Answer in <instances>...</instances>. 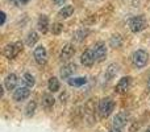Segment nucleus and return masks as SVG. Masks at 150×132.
Segmentation results:
<instances>
[{
	"mask_svg": "<svg viewBox=\"0 0 150 132\" xmlns=\"http://www.w3.org/2000/svg\"><path fill=\"white\" fill-rule=\"evenodd\" d=\"M115 108V102L111 96H105L103 98L100 102H99V106H98V114L101 119H107L109 115L113 112Z\"/></svg>",
	"mask_w": 150,
	"mask_h": 132,
	"instance_id": "nucleus-1",
	"label": "nucleus"
},
{
	"mask_svg": "<svg viewBox=\"0 0 150 132\" xmlns=\"http://www.w3.org/2000/svg\"><path fill=\"white\" fill-rule=\"evenodd\" d=\"M24 49V45L21 41H16V42H12V44H7L3 49V56L8 60H13L16 58Z\"/></svg>",
	"mask_w": 150,
	"mask_h": 132,
	"instance_id": "nucleus-2",
	"label": "nucleus"
},
{
	"mask_svg": "<svg viewBox=\"0 0 150 132\" xmlns=\"http://www.w3.org/2000/svg\"><path fill=\"white\" fill-rule=\"evenodd\" d=\"M149 62V53L144 49H138L136 50L134 53L132 54V64L134 67L137 69H142L148 65Z\"/></svg>",
	"mask_w": 150,
	"mask_h": 132,
	"instance_id": "nucleus-3",
	"label": "nucleus"
},
{
	"mask_svg": "<svg viewBox=\"0 0 150 132\" xmlns=\"http://www.w3.org/2000/svg\"><path fill=\"white\" fill-rule=\"evenodd\" d=\"M128 26L133 33H140L146 28V19L144 16H133L128 21Z\"/></svg>",
	"mask_w": 150,
	"mask_h": 132,
	"instance_id": "nucleus-4",
	"label": "nucleus"
},
{
	"mask_svg": "<svg viewBox=\"0 0 150 132\" xmlns=\"http://www.w3.org/2000/svg\"><path fill=\"white\" fill-rule=\"evenodd\" d=\"M92 52H93V54H95L96 62H103L107 58V46L104 42H101V41L96 42L92 46Z\"/></svg>",
	"mask_w": 150,
	"mask_h": 132,
	"instance_id": "nucleus-5",
	"label": "nucleus"
},
{
	"mask_svg": "<svg viewBox=\"0 0 150 132\" xmlns=\"http://www.w3.org/2000/svg\"><path fill=\"white\" fill-rule=\"evenodd\" d=\"M33 57H34V61H36L38 65H45L47 62V52L45 49V46L40 45V46L34 48V52H33Z\"/></svg>",
	"mask_w": 150,
	"mask_h": 132,
	"instance_id": "nucleus-6",
	"label": "nucleus"
},
{
	"mask_svg": "<svg viewBox=\"0 0 150 132\" xmlns=\"http://www.w3.org/2000/svg\"><path fill=\"white\" fill-rule=\"evenodd\" d=\"M128 120H129V114H128L127 111H122V112H119V114H116V116L113 118V128H116V130H121L122 127H125L128 123Z\"/></svg>",
	"mask_w": 150,
	"mask_h": 132,
	"instance_id": "nucleus-7",
	"label": "nucleus"
},
{
	"mask_svg": "<svg viewBox=\"0 0 150 132\" xmlns=\"http://www.w3.org/2000/svg\"><path fill=\"white\" fill-rule=\"evenodd\" d=\"M130 86H132V77H122L121 79L117 82L116 87H115V90H116V93L119 94H127L128 90L130 88Z\"/></svg>",
	"mask_w": 150,
	"mask_h": 132,
	"instance_id": "nucleus-8",
	"label": "nucleus"
},
{
	"mask_svg": "<svg viewBox=\"0 0 150 132\" xmlns=\"http://www.w3.org/2000/svg\"><path fill=\"white\" fill-rule=\"evenodd\" d=\"M29 95H30L29 87H26V86H20V87H17L13 91V101L23 102V101H25V99H28Z\"/></svg>",
	"mask_w": 150,
	"mask_h": 132,
	"instance_id": "nucleus-9",
	"label": "nucleus"
},
{
	"mask_svg": "<svg viewBox=\"0 0 150 132\" xmlns=\"http://www.w3.org/2000/svg\"><path fill=\"white\" fill-rule=\"evenodd\" d=\"M95 62H96V58H95V54H93L92 49H87L82 53V56H80V64H82L83 66L90 67Z\"/></svg>",
	"mask_w": 150,
	"mask_h": 132,
	"instance_id": "nucleus-10",
	"label": "nucleus"
},
{
	"mask_svg": "<svg viewBox=\"0 0 150 132\" xmlns=\"http://www.w3.org/2000/svg\"><path fill=\"white\" fill-rule=\"evenodd\" d=\"M74 54H75V46H74V44L69 42V44H66L65 46L62 48L59 58H61V61H69L74 57Z\"/></svg>",
	"mask_w": 150,
	"mask_h": 132,
	"instance_id": "nucleus-11",
	"label": "nucleus"
},
{
	"mask_svg": "<svg viewBox=\"0 0 150 132\" xmlns=\"http://www.w3.org/2000/svg\"><path fill=\"white\" fill-rule=\"evenodd\" d=\"M17 82H18V78H17V75H16L15 73H11V74H8L7 77H5V79H4V87H5V90H8V91L16 90V88H17Z\"/></svg>",
	"mask_w": 150,
	"mask_h": 132,
	"instance_id": "nucleus-12",
	"label": "nucleus"
},
{
	"mask_svg": "<svg viewBox=\"0 0 150 132\" xmlns=\"http://www.w3.org/2000/svg\"><path fill=\"white\" fill-rule=\"evenodd\" d=\"M75 70H76V65L70 62V64H67V65L61 67L59 75H61V78H62V79H70L71 75L75 73Z\"/></svg>",
	"mask_w": 150,
	"mask_h": 132,
	"instance_id": "nucleus-13",
	"label": "nucleus"
},
{
	"mask_svg": "<svg viewBox=\"0 0 150 132\" xmlns=\"http://www.w3.org/2000/svg\"><path fill=\"white\" fill-rule=\"evenodd\" d=\"M49 26H50L49 17H47L46 15H40L38 20H37V28H38V31L41 32L42 34H45L49 31Z\"/></svg>",
	"mask_w": 150,
	"mask_h": 132,
	"instance_id": "nucleus-14",
	"label": "nucleus"
},
{
	"mask_svg": "<svg viewBox=\"0 0 150 132\" xmlns=\"http://www.w3.org/2000/svg\"><path fill=\"white\" fill-rule=\"evenodd\" d=\"M55 104V99L52 94H44L42 95V99H41V106L44 107L45 110H50L53 108Z\"/></svg>",
	"mask_w": 150,
	"mask_h": 132,
	"instance_id": "nucleus-15",
	"label": "nucleus"
},
{
	"mask_svg": "<svg viewBox=\"0 0 150 132\" xmlns=\"http://www.w3.org/2000/svg\"><path fill=\"white\" fill-rule=\"evenodd\" d=\"M88 34H90V29L88 28H80L73 34V40L75 42H82L87 39Z\"/></svg>",
	"mask_w": 150,
	"mask_h": 132,
	"instance_id": "nucleus-16",
	"label": "nucleus"
},
{
	"mask_svg": "<svg viewBox=\"0 0 150 132\" xmlns=\"http://www.w3.org/2000/svg\"><path fill=\"white\" fill-rule=\"evenodd\" d=\"M117 71H119V66H117L116 64H111V65H108V67L105 69L104 77H105L107 81H112L115 77H116Z\"/></svg>",
	"mask_w": 150,
	"mask_h": 132,
	"instance_id": "nucleus-17",
	"label": "nucleus"
},
{
	"mask_svg": "<svg viewBox=\"0 0 150 132\" xmlns=\"http://www.w3.org/2000/svg\"><path fill=\"white\" fill-rule=\"evenodd\" d=\"M74 13V7L73 5H63L59 11H58V17L59 19H69L73 16Z\"/></svg>",
	"mask_w": 150,
	"mask_h": 132,
	"instance_id": "nucleus-18",
	"label": "nucleus"
},
{
	"mask_svg": "<svg viewBox=\"0 0 150 132\" xmlns=\"http://www.w3.org/2000/svg\"><path fill=\"white\" fill-rule=\"evenodd\" d=\"M67 83L70 86H73V87H80V86H83V85L87 83V78H84V77L70 78V79H67Z\"/></svg>",
	"mask_w": 150,
	"mask_h": 132,
	"instance_id": "nucleus-19",
	"label": "nucleus"
},
{
	"mask_svg": "<svg viewBox=\"0 0 150 132\" xmlns=\"http://www.w3.org/2000/svg\"><path fill=\"white\" fill-rule=\"evenodd\" d=\"M109 45H111L112 48H115V49H117V48H121V45H122V37L120 36L119 33L112 34L111 40H109Z\"/></svg>",
	"mask_w": 150,
	"mask_h": 132,
	"instance_id": "nucleus-20",
	"label": "nucleus"
},
{
	"mask_svg": "<svg viewBox=\"0 0 150 132\" xmlns=\"http://www.w3.org/2000/svg\"><path fill=\"white\" fill-rule=\"evenodd\" d=\"M23 82H24V86H26V87H29V88H32L36 85V79H34V77L30 73H25V74L23 75Z\"/></svg>",
	"mask_w": 150,
	"mask_h": 132,
	"instance_id": "nucleus-21",
	"label": "nucleus"
},
{
	"mask_svg": "<svg viewBox=\"0 0 150 132\" xmlns=\"http://www.w3.org/2000/svg\"><path fill=\"white\" fill-rule=\"evenodd\" d=\"M47 87H49V90L52 91V93H57L61 87V83H59V81H58V78H55V77L50 78L49 82H47Z\"/></svg>",
	"mask_w": 150,
	"mask_h": 132,
	"instance_id": "nucleus-22",
	"label": "nucleus"
},
{
	"mask_svg": "<svg viewBox=\"0 0 150 132\" xmlns=\"http://www.w3.org/2000/svg\"><path fill=\"white\" fill-rule=\"evenodd\" d=\"M38 33L37 32H34V31H32V32H29L28 33V37H26V45L28 46H34L36 45V42L38 41Z\"/></svg>",
	"mask_w": 150,
	"mask_h": 132,
	"instance_id": "nucleus-23",
	"label": "nucleus"
},
{
	"mask_svg": "<svg viewBox=\"0 0 150 132\" xmlns=\"http://www.w3.org/2000/svg\"><path fill=\"white\" fill-rule=\"evenodd\" d=\"M36 108H37V102L36 101H30L25 107V115L28 118H32L36 112Z\"/></svg>",
	"mask_w": 150,
	"mask_h": 132,
	"instance_id": "nucleus-24",
	"label": "nucleus"
},
{
	"mask_svg": "<svg viewBox=\"0 0 150 132\" xmlns=\"http://www.w3.org/2000/svg\"><path fill=\"white\" fill-rule=\"evenodd\" d=\"M50 31H52L53 34H61V32L63 31V25L61 23H53Z\"/></svg>",
	"mask_w": 150,
	"mask_h": 132,
	"instance_id": "nucleus-25",
	"label": "nucleus"
},
{
	"mask_svg": "<svg viewBox=\"0 0 150 132\" xmlns=\"http://www.w3.org/2000/svg\"><path fill=\"white\" fill-rule=\"evenodd\" d=\"M5 19H7V15H5V12L3 11L1 12V25H4L5 24Z\"/></svg>",
	"mask_w": 150,
	"mask_h": 132,
	"instance_id": "nucleus-26",
	"label": "nucleus"
},
{
	"mask_svg": "<svg viewBox=\"0 0 150 132\" xmlns=\"http://www.w3.org/2000/svg\"><path fill=\"white\" fill-rule=\"evenodd\" d=\"M53 1H54V3H55V4H57V5H62V4H63V3H65V1H66V0H53Z\"/></svg>",
	"mask_w": 150,
	"mask_h": 132,
	"instance_id": "nucleus-27",
	"label": "nucleus"
},
{
	"mask_svg": "<svg viewBox=\"0 0 150 132\" xmlns=\"http://www.w3.org/2000/svg\"><path fill=\"white\" fill-rule=\"evenodd\" d=\"M20 1V5H24V4H26V3H29L30 0H18Z\"/></svg>",
	"mask_w": 150,
	"mask_h": 132,
	"instance_id": "nucleus-28",
	"label": "nucleus"
},
{
	"mask_svg": "<svg viewBox=\"0 0 150 132\" xmlns=\"http://www.w3.org/2000/svg\"><path fill=\"white\" fill-rule=\"evenodd\" d=\"M11 1H12L15 5H17V7H20V1H18V0H11Z\"/></svg>",
	"mask_w": 150,
	"mask_h": 132,
	"instance_id": "nucleus-29",
	"label": "nucleus"
},
{
	"mask_svg": "<svg viewBox=\"0 0 150 132\" xmlns=\"http://www.w3.org/2000/svg\"><path fill=\"white\" fill-rule=\"evenodd\" d=\"M146 87H148V90L150 91V78H149V81H148V85H146Z\"/></svg>",
	"mask_w": 150,
	"mask_h": 132,
	"instance_id": "nucleus-30",
	"label": "nucleus"
},
{
	"mask_svg": "<svg viewBox=\"0 0 150 132\" xmlns=\"http://www.w3.org/2000/svg\"><path fill=\"white\" fill-rule=\"evenodd\" d=\"M109 132H121V131H120V130H116V128H113V130H111Z\"/></svg>",
	"mask_w": 150,
	"mask_h": 132,
	"instance_id": "nucleus-31",
	"label": "nucleus"
},
{
	"mask_svg": "<svg viewBox=\"0 0 150 132\" xmlns=\"http://www.w3.org/2000/svg\"><path fill=\"white\" fill-rule=\"evenodd\" d=\"M145 132H150V127H149V128H148V130H146Z\"/></svg>",
	"mask_w": 150,
	"mask_h": 132,
	"instance_id": "nucleus-32",
	"label": "nucleus"
}]
</instances>
